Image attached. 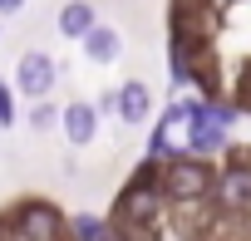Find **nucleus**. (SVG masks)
Returning a JSON list of instances; mask_svg holds the SVG:
<instances>
[{
    "mask_svg": "<svg viewBox=\"0 0 251 241\" xmlns=\"http://www.w3.org/2000/svg\"><path fill=\"white\" fill-rule=\"evenodd\" d=\"M217 192V172L207 158H187V153H173L163 163V197L168 202H207Z\"/></svg>",
    "mask_w": 251,
    "mask_h": 241,
    "instance_id": "f03ea898",
    "label": "nucleus"
},
{
    "mask_svg": "<svg viewBox=\"0 0 251 241\" xmlns=\"http://www.w3.org/2000/svg\"><path fill=\"white\" fill-rule=\"evenodd\" d=\"M69 236H74V241H99V236H103V221H99V217H74V221H69Z\"/></svg>",
    "mask_w": 251,
    "mask_h": 241,
    "instance_id": "f8f14e48",
    "label": "nucleus"
},
{
    "mask_svg": "<svg viewBox=\"0 0 251 241\" xmlns=\"http://www.w3.org/2000/svg\"><path fill=\"white\" fill-rule=\"evenodd\" d=\"M158 217H163V163L148 158L133 172V182L118 192V221L123 226H153Z\"/></svg>",
    "mask_w": 251,
    "mask_h": 241,
    "instance_id": "f257e3e1",
    "label": "nucleus"
},
{
    "mask_svg": "<svg viewBox=\"0 0 251 241\" xmlns=\"http://www.w3.org/2000/svg\"><path fill=\"white\" fill-rule=\"evenodd\" d=\"M15 118H20V113H15V94H10L5 84H0V128H10Z\"/></svg>",
    "mask_w": 251,
    "mask_h": 241,
    "instance_id": "ddd939ff",
    "label": "nucleus"
},
{
    "mask_svg": "<svg viewBox=\"0 0 251 241\" xmlns=\"http://www.w3.org/2000/svg\"><path fill=\"white\" fill-rule=\"evenodd\" d=\"M59 113H64L59 103H50V98H35V108L25 113V123H30L35 133H50V128H59Z\"/></svg>",
    "mask_w": 251,
    "mask_h": 241,
    "instance_id": "9b49d317",
    "label": "nucleus"
},
{
    "mask_svg": "<svg viewBox=\"0 0 251 241\" xmlns=\"http://www.w3.org/2000/svg\"><path fill=\"white\" fill-rule=\"evenodd\" d=\"M99 241H128V236H123L118 226H103V236H99Z\"/></svg>",
    "mask_w": 251,
    "mask_h": 241,
    "instance_id": "f3484780",
    "label": "nucleus"
},
{
    "mask_svg": "<svg viewBox=\"0 0 251 241\" xmlns=\"http://www.w3.org/2000/svg\"><path fill=\"white\" fill-rule=\"evenodd\" d=\"M54 25H59V35H64V40H74V45H79V40H84V35L99 25V10H94V0H64Z\"/></svg>",
    "mask_w": 251,
    "mask_h": 241,
    "instance_id": "1a4fd4ad",
    "label": "nucleus"
},
{
    "mask_svg": "<svg viewBox=\"0 0 251 241\" xmlns=\"http://www.w3.org/2000/svg\"><path fill=\"white\" fill-rule=\"evenodd\" d=\"M10 226H15L20 241H59L69 221L59 217V207H50V202H40V197H25V202L10 212Z\"/></svg>",
    "mask_w": 251,
    "mask_h": 241,
    "instance_id": "7ed1b4c3",
    "label": "nucleus"
},
{
    "mask_svg": "<svg viewBox=\"0 0 251 241\" xmlns=\"http://www.w3.org/2000/svg\"><path fill=\"white\" fill-rule=\"evenodd\" d=\"M148 118H153V89L143 79L118 84V123L133 128V123H148Z\"/></svg>",
    "mask_w": 251,
    "mask_h": 241,
    "instance_id": "423d86ee",
    "label": "nucleus"
},
{
    "mask_svg": "<svg viewBox=\"0 0 251 241\" xmlns=\"http://www.w3.org/2000/svg\"><path fill=\"white\" fill-rule=\"evenodd\" d=\"M20 10H25V0H0V15H5V20L20 15Z\"/></svg>",
    "mask_w": 251,
    "mask_h": 241,
    "instance_id": "dca6fc26",
    "label": "nucleus"
},
{
    "mask_svg": "<svg viewBox=\"0 0 251 241\" xmlns=\"http://www.w3.org/2000/svg\"><path fill=\"white\" fill-rule=\"evenodd\" d=\"M99 103H89V98H74V103H64V113H59V128H64V138L74 143V148H89L94 138H99Z\"/></svg>",
    "mask_w": 251,
    "mask_h": 241,
    "instance_id": "39448f33",
    "label": "nucleus"
},
{
    "mask_svg": "<svg viewBox=\"0 0 251 241\" xmlns=\"http://www.w3.org/2000/svg\"><path fill=\"white\" fill-rule=\"evenodd\" d=\"M217 197H222L226 212H251V168L231 163L222 172V182H217Z\"/></svg>",
    "mask_w": 251,
    "mask_h": 241,
    "instance_id": "6e6552de",
    "label": "nucleus"
},
{
    "mask_svg": "<svg viewBox=\"0 0 251 241\" xmlns=\"http://www.w3.org/2000/svg\"><path fill=\"white\" fill-rule=\"evenodd\" d=\"M217 148H226V128L212 118V98H207V108L197 113V118H187V153H217Z\"/></svg>",
    "mask_w": 251,
    "mask_h": 241,
    "instance_id": "0eeeda50",
    "label": "nucleus"
},
{
    "mask_svg": "<svg viewBox=\"0 0 251 241\" xmlns=\"http://www.w3.org/2000/svg\"><path fill=\"white\" fill-rule=\"evenodd\" d=\"M79 45H84V59H89V64H113V59L123 54V35H118L113 25H94Z\"/></svg>",
    "mask_w": 251,
    "mask_h": 241,
    "instance_id": "9d476101",
    "label": "nucleus"
},
{
    "mask_svg": "<svg viewBox=\"0 0 251 241\" xmlns=\"http://www.w3.org/2000/svg\"><path fill=\"white\" fill-rule=\"evenodd\" d=\"M236 108L241 113H251V64L241 69V79H236Z\"/></svg>",
    "mask_w": 251,
    "mask_h": 241,
    "instance_id": "4468645a",
    "label": "nucleus"
},
{
    "mask_svg": "<svg viewBox=\"0 0 251 241\" xmlns=\"http://www.w3.org/2000/svg\"><path fill=\"white\" fill-rule=\"evenodd\" d=\"M54 79H59V64H54L45 49H25V54H20V64H15V89H20V94L50 98Z\"/></svg>",
    "mask_w": 251,
    "mask_h": 241,
    "instance_id": "20e7f679",
    "label": "nucleus"
},
{
    "mask_svg": "<svg viewBox=\"0 0 251 241\" xmlns=\"http://www.w3.org/2000/svg\"><path fill=\"white\" fill-rule=\"evenodd\" d=\"M99 113H113V118H118V89H108V94H99Z\"/></svg>",
    "mask_w": 251,
    "mask_h": 241,
    "instance_id": "2eb2a0df",
    "label": "nucleus"
}]
</instances>
